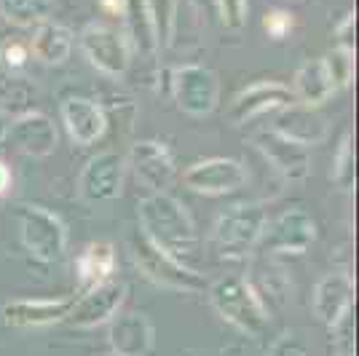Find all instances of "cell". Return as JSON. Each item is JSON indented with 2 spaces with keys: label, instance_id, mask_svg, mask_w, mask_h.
Segmentation results:
<instances>
[{
  "label": "cell",
  "instance_id": "1",
  "mask_svg": "<svg viewBox=\"0 0 359 356\" xmlns=\"http://www.w3.org/2000/svg\"><path fill=\"white\" fill-rule=\"evenodd\" d=\"M137 231L153 247L198 271V231L191 212L169 193H150L137 204Z\"/></svg>",
  "mask_w": 359,
  "mask_h": 356
},
{
  "label": "cell",
  "instance_id": "2",
  "mask_svg": "<svg viewBox=\"0 0 359 356\" xmlns=\"http://www.w3.org/2000/svg\"><path fill=\"white\" fill-rule=\"evenodd\" d=\"M207 297H210L212 311L217 313L225 324L241 332L244 338L255 341V338L266 335L271 324V313L266 311V306L260 303V297L255 295V289L244 276L231 273V276L212 282L207 287Z\"/></svg>",
  "mask_w": 359,
  "mask_h": 356
},
{
  "label": "cell",
  "instance_id": "3",
  "mask_svg": "<svg viewBox=\"0 0 359 356\" xmlns=\"http://www.w3.org/2000/svg\"><path fill=\"white\" fill-rule=\"evenodd\" d=\"M266 223H269L266 204H260V201H236L228 209H223L220 217L215 220L212 244L228 260H241L250 252H255Z\"/></svg>",
  "mask_w": 359,
  "mask_h": 356
},
{
  "label": "cell",
  "instance_id": "4",
  "mask_svg": "<svg viewBox=\"0 0 359 356\" xmlns=\"http://www.w3.org/2000/svg\"><path fill=\"white\" fill-rule=\"evenodd\" d=\"M129 249H132V257H135L140 273L148 282L156 284V287H161L166 292H182V295H201V292H207L210 284H207V279L196 268L182 266L172 254L161 252L140 231L129 238Z\"/></svg>",
  "mask_w": 359,
  "mask_h": 356
},
{
  "label": "cell",
  "instance_id": "5",
  "mask_svg": "<svg viewBox=\"0 0 359 356\" xmlns=\"http://www.w3.org/2000/svg\"><path fill=\"white\" fill-rule=\"evenodd\" d=\"M19 238L25 249L38 263H60L67 252V225L62 223L60 214L41 204H25L19 207Z\"/></svg>",
  "mask_w": 359,
  "mask_h": 356
},
{
  "label": "cell",
  "instance_id": "6",
  "mask_svg": "<svg viewBox=\"0 0 359 356\" xmlns=\"http://www.w3.org/2000/svg\"><path fill=\"white\" fill-rule=\"evenodd\" d=\"M169 94L180 113L207 118L220 104V78L204 64H182L169 70Z\"/></svg>",
  "mask_w": 359,
  "mask_h": 356
},
{
  "label": "cell",
  "instance_id": "7",
  "mask_svg": "<svg viewBox=\"0 0 359 356\" xmlns=\"http://www.w3.org/2000/svg\"><path fill=\"white\" fill-rule=\"evenodd\" d=\"M78 48L97 73L113 81L123 78L132 64V48H129L126 35L102 22H89L78 32Z\"/></svg>",
  "mask_w": 359,
  "mask_h": 356
},
{
  "label": "cell",
  "instance_id": "8",
  "mask_svg": "<svg viewBox=\"0 0 359 356\" xmlns=\"http://www.w3.org/2000/svg\"><path fill=\"white\" fill-rule=\"evenodd\" d=\"M316 220L300 207L285 209L273 220L266 223L263 236L257 241V254H303L314 247Z\"/></svg>",
  "mask_w": 359,
  "mask_h": 356
},
{
  "label": "cell",
  "instance_id": "9",
  "mask_svg": "<svg viewBox=\"0 0 359 356\" xmlns=\"http://www.w3.org/2000/svg\"><path fill=\"white\" fill-rule=\"evenodd\" d=\"M126 156L118 150H102L83 163L78 174V196L86 204H107L123 193Z\"/></svg>",
  "mask_w": 359,
  "mask_h": 356
},
{
  "label": "cell",
  "instance_id": "10",
  "mask_svg": "<svg viewBox=\"0 0 359 356\" xmlns=\"http://www.w3.org/2000/svg\"><path fill=\"white\" fill-rule=\"evenodd\" d=\"M126 166L135 172L137 182L150 193H166L177 177V161L172 150L158 139H140L126 156Z\"/></svg>",
  "mask_w": 359,
  "mask_h": 356
},
{
  "label": "cell",
  "instance_id": "11",
  "mask_svg": "<svg viewBox=\"0 0 359 356\" xmlns=\"http://www.w3.org/2000/svg\"><path fill=\"white\" fill-rule=\"evenodd\" d=\"M182 185L201 196H225L247 185V169L236 158H201L182 172Z\"/></svg>",
  "mask_w": 359,
  "mask_h": 356
},
{
  "label": "cell",
  "instance_id": "12",
  "mask_svg": "<svg viewBox=\"0 0 359 356\" xmlns=\"http://www.w3.org/2000/svg\"><path fill=\"white\" fill-rule=\"evenodd\" d=\"M126 284L118 279H107V282L91 287L81 297H75V306L67 322L78 329H97L102 324H110V319L123 308L126 303Z\"/></svg>",
  "mask_w": 359,
  "mask_h": 356
},
{
  "label": "cell",
  "instance_id": "13",
  "mask_svg": "<svg viewBox=\"0 0 359 356\" xmlns=\"http://www.w3.org/2000/svg\"><path fill=\"white\" fill-rule=\"evenodd\" d=\"M75 295L62 297H16L3 306V322L14 329H43L67 322Z\"/></svg>",
  "mask_w": 359,
  "mask_h": 356
},
{
  "label": "cell",
  "instance_id": "14",
  "mask_svg": "<svg viewBox=\"0 0 359 356\" xmlns=\"http://www.w3.org/2000/svg\"><path fill=\"white\" fill-rule=\"evenodd\" d=\"M292 102L295 100H292V91L287 83H282V81H255L233 97V102L228 107V118L236 126H244L260 116L279 113L282 107Z\"/></svg>",
  "mask_w": 359,
  "mask_h": 356
},
{
  "label": "cell",
  "instance_id": "15",
  "mask_svg": "<svg viewBox=\"0 0 359 356\" xmlns=\"http://www.w3.org/2000/svg\"><path fill=\"white\" fill-rule=\"evenodd\" d=\"M252 148L266 158L271 169L287 182H303L311 172V156L309 148H300L295 142L285 139L282 134L263 129L252 137Z\"/></svg>",
  "mask_w": 359,
  "mask_h": 356
},
{
  "label": "cell",
  "instance_id": "16",
  "mask_svg": "<svg viewBox=\"0 0 359 356\" xmlns=\"http://www.w3.org/2000/svg\"><path fill=\"white\" fill-rule=\"evenodd\" d=\"M60 116L70 142L78 148H89L107 132L105 107L89 97H65L60 104Z\"/></svg>",
  "mask_w": 359,
  "mask_h": 356
},
{
  "label": "cell",
  "instance_id": "17",
  "mask_svg": "<svg viewBox=\"0 0 359 356\" xmlns=\"http://www.w3.org/2000/svg\"><path fill=\"white\" fill-rule=\"evenodd\" d=\"M351 303H354V279L348 271H330L316 282L311 308L327 329L338 327L351 313Z\"/></svg>",
  "mask_w": 359,
  "mask_h": 356
},
{
  "label": "cell",
  "instance_id": "18",
  "mask_svg": "<svg viewBox=\"0 0 359 356\" xmlns=\"http://www.w3.org/2000/svg\"><path fill=\"white\" fill-rule=\"evenodd\" d=\"M107 343L116 356H150L156 345L153 322L142 311H118L107 324Z\"/></svg>",
  "mask_w": 359,
  "mask_h": 356
},
{
  "label": "cell",
  "instance_id": "19",
  "mask_svg": "<svg viewBox=\"0 0 359 356\" xmlns=\"http://www.w3.org/2000/svg\"><path fill=\"white\" fill-rule=\"evenodd\" d=\"M6 139H11V145L22 156H30V158H48L60 145V134H57L54 121L43 113H38V110L16 116L8 123Z\"/></svg>",
  "mask_w": 359,
  "mask_h": 356
},
{
  "label": "cell",
  "instance_id": "20",
  "mask_svg": "<svg viewBox=\"0 0 359 356\" xmlns=\"http://www.w3.org/2000/svg\"><path fill=\"white\" fill-rule=\"evenodd\" d=\"M271 132L282 134L285 139L295 142L300 148H311L327 139V121L319 113V107H306V104H287L282 107L269 126Z\"/></svg>",
  "mask_w": 359,
  "mask_h": 356
},
{
  "label": "cell",
  "instance_id": "21",
  "mask_svg": "<svg viewBox=\"0 0 359 356\" xmlns=\"http://www.w3.org/2000/svg\"><path fill=\"white\" fill-rule=\"evenodd\" d=\"M250 287L255 289V295L260 297V303L266 306L269 313L282 311L290 297H292V282L285 273V268L279 266L271 254H260L255 257L252 266H250V273L244 276Z\"/></svg>",
  "mask_w": 359,
  "mask_h": 356
},
{
  "label": "cell",
  "instance_id": "22",
  "mask_svg": "<svg viewBox=\"0 0 359 356\" xmlns=\"http://www.w3.org/2000/svg\"><path fill=\"white\" fill-rule=\"evenodd\" d=\"M30 54L41 64L48 67H60L70 60L73 54V32L60 22L46 19L38 27H32L30 35Z\"/></svg>",
  "mask_w": 359,
  "mask_h": 356
},
{
  "label": "cell",
  "instance_id": "23",
  "mask_svg": "<svg viewBox=\"0 0 359 356\" xmlns=\"http://www.w3.org/2000/svg\"><path fill=\"white\" fill-rule=\"evenodd\" d=\"M116 271V247L110 241H89L75 257V279L81 292L113 279Z\"/></svg>",
  "mask_w": 359,
  "mask_h": 356
},
{
  "label": "cell",
  "instance_id": "24",
  "mask_svg": "<svg viewBox=\"0 0 359 356\" xmlns=\"http://www.w3.org/2000/svg\"><path fill=\"white\" fill-rule=\"evenodd\" d=\"M292 100L298 104H306V107H322V104L332 100V83H330L327 73H325V64H322V57L319 60H306L295 70V78H292Z\"/></svg>",
  "mask_w": 359,
  "mask_h": 356
},
{
  "label": "cell",
  "instance_id": "25",
  "mask_svg": "<svg viewBox=\"0 0 359 356\" xmlns=\"http://www.w3.org/2000/svg\"><path fill=\"white\" fill-rule=\"evenodd\" d=\"M126 41L129 48L142 54V57H156L158 48H156V38H153V27H150L148 11H145V3L142 0H129V8H126Z\"/></svg>",
  "mask_w": 359,
  "mask_h": 356
},
{
  "label": "cell",
  "instance_id": "26",
  "mask_svg": "<svg viewBox=\"0 0 359 356\" xmlns=\"http://www.w3.org/2000/svg\"><path fill=\"white\" fill-rule=\"evenodd\" d=\"M35 89L22 75H0V113L3 116H25L32 110Z\"/></svg>",
  "mask_w": 359,
  "mask_h": 356
},
{
  "label": "cell",
  "instance_id": "27",
  "mask_svg": "<svg viewBox=\"0 0 359 356\" xmlns=\"http://www.w3.org/2000/svg\"><path fill=\"white\" fill-rule=\"evenodd\" d=\"M145 11H148L150 27H153V38H156V48L161 51L175 41V30H177V0H142Z\"/></svg>",
  "mask_w": 359,
  "mask_h": 356
},
{
  "label": "cell",
  "instance_id": "28",
  "mask_svg": "<svg viewBox=\"0 0 359 356\" xmlns=\"http://www.w3.org/2000/svg\"><path fill=\"white\" fill-rule=\"evenodd\" d=\"M51 14V0H0V19L16 27H38Z\"/></svg>",
  "mask_w": 359,
  "mask_h": 356
},
{
  "label": "cell",
  "instance_id": "29",
  "mask_svg": "<svg viewBox=\"0 0 359 356\" xmlns=\"http://www.w3.org/2000/svg\"><path fill=\"white\" fill-rule=\"evenodd\" d=\"M322 64H325V73H327L335 91H344L351 86V81H354V51L335 46L332 51H327L322 57Z\"/></svg>",
  "mask_w": 359,
  "mask_h": 356
},
{
  "label": "cell",
  "instance_id": "30",
  "mask_svg": "<svg viewBox=\"0 0 359 356\" xmlns=\"http://www.w3.org/2000/svg\"><path fill=\"white\" fill-rule=\"evenodd\" d=\"M332 179L341 191H351L354 188V137L351 132L344 134L341 145L335 150V158H332Z\"/></svg>",
  "mask_w": 359,
  "mask_h": 356
},
{
  "label": "cell",
  "instance_id": "31",
  "mask_svg": "<svg viewBox=\"0 0 359 356\" xmlns=\"http://www.w3.org/2000/svg\"><path fill=\"white\" fill-rule=\"evenodd\" d=\"M217 19L225 30L241 32L247 27V19H250V0H212Z\"/></svg>",
  "mask_w": 359,
  "mask_h": 356
},
{
  "label": "cell",
  "instance_id": "32",
  "mask_svg": "<svg viewBox=\"0 0 359 356\" xmlns=\"http://www.w3.org/2000/svg\"><path fill=\"white\" fill-rule=\"evenodd\" d=\"M269 356H311V345L298 329H285L271 341Z\"/></svg>",
  "mask_w": 359,
  "mask_h": 356
},
{
  "label": "cell",
  "instance_id": "33",
  "mask_svg": "<svg viewBox=\"0 0 359 356\" xmlns=\"http://www.w3.org/2000/svg\"><path fill=\"white\" fill-rule=\"evenodd\" d=\"M292 27H295V19H292V14L285 11V8H271L269 14L263 16V30H266V35L273 38V41L287 38V35L292 32Z\"/></svg>",
  "mask_w": 359,
  "mask_h": 356
},
{
  "label": "cell",
  "instance_id": "34",
  "mask_svg": "<svg viewBox=\"0 0 359 356\" xmlns=\"http://www.w3.org/2000/svg\"><path fill=\"white\" fill-rule=\"evenodd\" d=\"M332 332H335L332 356H357L354 354V324H351V313L338 327H332Z\"/></svg>",
  "mask_w": 359,
  "mask_h": 356
},
{
  "label": "cell",
  "instance_id": "35",
  "mask_svg": "<svg viewBox=\"0 0 359 356\" xmlns=\"http://www.w3.org/2000/svg\"><path fill=\"white\" fill-rule=\"evenodd\" d=\"M27 60H30V51L22 43H6L0 48V64H3L8 73L22 70V67L27 64Z\"/></svg>",
  "mask_w": 359,
  "mask_h": 356
},
{
  "label": "cell",
  "instance_id": "36",
  "mask_svg": "<svg viewBox=\"0 0 359 356\" xmlns=\"http://www.w3.org/2000/svg\"><path fill=\"white\" fill-rule=\"evenodd\" d=\"M354 27H357V16H354V11H346L344 19L335 25V41L341 48L354 51Z\"/></svg>",
  "mask_w": 359,
  "mask_h": 356
},
{
  "label": "cell",
  "instance_id": "37",
  "mask_svg": "<svg viewBox=\"0 0 359 356\" xmlns=\"http://www.w3.org/2000/svg\"><path fill=\"white\" fill-rule=\"evenodd\" d=\"M100 8L110 16H126V8H129V0H100Z\"/></svg>",
  "mask_w": 359,
  "mask_h": 356
},
{
  "label": "cell",
  "instance_id": "38",
  "mask_svg": "<svg viewBox=\"0 0 359 356\" xmlns=\"http://www.w3.org/2000/svg\"><path fill=\"white\" fill-rule=\"evenodd\" d=\"M11 185H14V174H11V169L6 166V161H0V196L8 193Z\"/></svg>",
  "mask_w": 359,
  "mask_h": 356
},
{
  "label": "cell",
  "instance_id": "39",
  "mask_svg": "<svg viewBox=\"0 0 359 356\" xmlns=\"http://www.w3.org/2000/svg\"><path fill=\"white\" fill-rule=\"evenodd\" d=\"M6 134H8V116L0 113V142L6 139Z\"/></svg>",
  "mask_w": 359,
  "mask_h": 356
},
{
  "label": "cell",
  "instance_id": "40",
  "mask_svg": "<svg viewBox=\"0 0 359 356\" xmlns=\"http://www.w3.org/2000/svg\"><path fill=\"white\" fill-rule=\"evenodd\" d=\"M223 356H231V351H223Z\"/></svg>",
  "mask_w": 359,
  "mask_h": 356
},
{
  "label": "cell",
  "instance_id": "41",
  "mask_svg": "<svg viewBox=\"0 0 359 356\" xmlns=\"http://www.w3.org/2000/svg\"><path fill=\"white\" fill-rule=\"evenodd\" d=\"M102 356H116V354H102Z\"/></svg>",
  "mask_w": 359,
  "mask_h": 356
}]
</instances>
